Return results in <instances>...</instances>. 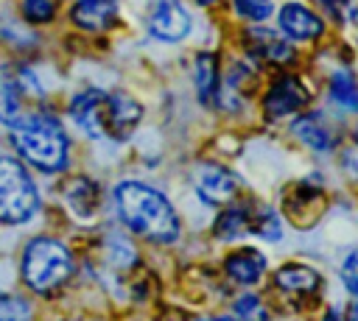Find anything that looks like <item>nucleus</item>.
<instances>
[{
	"label": "nucleus",
	"mask_w": 358,
	"mask_h": 321,
	"mask_svg": "<svg viewBox=\"0 0 358 321\" xmlns=\"http://www.w3.org/2000/svg\"><path fill=\"white\" fill-rule=\"evenodd\" d=\"M115 207L120 221L151 243H173L179 237V218L168 198L140 181H123L115 187Z\"/></svg>",
	"instance_id": "obj_1"
},
{
	"label": "nucleus",
	"mask_w": 358,
	"mask_h": 321,
	"mask_svg": "<svg viewBox=\"0 0 358 321\" xmlns=\"http://www.w3.org/2000/svg\"><path fill=\"white\" fill-rule=\"evenodd\" d=\"M11 142L25 162L45 173L64 170L67 165V134L50 114H20L11 123Z\"/></svg>",
	"instance_id": "obj_2"
},
{
	"label": "nucleus",
	"mask_w": 358,
	"mask_h": 321,
	"mask_svg": "<svg viewBox=\"0 0 358 321\" xmlns=\"http://www.w3.org/2000/svg\"><path fill=\"white\" fill-rule=\"evenodd\" d=\"M73 274L70 251L53 237H36L22 254V279L36 293H50L62 288Z\"/></svg>",
	"instance_id": "obj_3"
},
{
	"label": "nucleus",
	"mask_w": 358,
	"mask_h": 321,
	"mask_svg": "<svg viewBox=\"0 0 358 321\" xmlns=\"http://www.w3.org/2000/svg\"><path fill=\"white\" fill-rule=\"evenodd\" d=\"M39 207V193L22 162L0 156V223H25Z\"/></svg>",
	"instance_id": "obj_4"
},
{
	"label": "nucleus",
	"mask_w": 358,
	"mask_h": 321,
	"mask_svg": "<svg viewBox=\"0 0 358 321\" xmlns=\"http://www.w3.org/2000/svg\"><path fill=\"white\" fill-rule=\"evenodd\" d=\"M143 117V106L126 95V92H112V95H103V103H101V126H103V137H112V140H126L134 126L140 123Z\"/></svg>",
	"instance_id": "obj_5"
},
{
	"label": "nucleus",
	"mask_w": 358,
	"mask_h": 321,
	"mask_svg": "<svg viewBox=\"0 0 358 321\" xmlns=\"http://www.w3.org/2000/svg\"><path fill=\"white\" fill-rule=\"evenodd\" d=\"M145 22L148 31L162 42H179L190 33V14L179 0H151Z\"/></svg>",
	"instance_id": "obj_6"
},
{
	"label": "nucleus",
	"mask_w": 358,
	"mask_h": 321,
	"mask_svg": "<svg viewBox=\"0 0 358 321\" xmlns=\"http://www.w3.org/2000/svg\"><path fill=\"white\" fill-rule=\"evenodd\" d=\"M324 207H327L324 190L316 187V184H310V181H302V184H296V187L285 195V207H282V209H285V218H288L296 229H310V226L322 218Z\"/></svg>",
	"instance_id": "obj_7"
},
{
	"label": "nucleus",
	"mask_w": 358,
	"mask_h": 321,
	"mask_svg": "<svg viewBox=\"0 0 358 321\" xmlns=\"http://www.w3.org/2000/svg\"><path fill=\"white\" fill-rule=\"evenodd\" d=\"M308 100H310V92L296 75H280L268 87V92L263 98V109L268 117L277 120V117H288V114L299 112Z\"/></svg>",
	"instance_id": "obj_8"
},
{
	"label": "nucleus",
	"mask_w": 358,
	"mask_h": 321,
	"mask_svg": "<svg viewBox=\"0 0 358 321\" xmlns=\"http://www.w3.org/2000/svg\"><path fill=\"white\" fill-rule=\"evenodd\" d=\"M193 184H196V193L201 195V201L215 204V207L232 201V195H235V190H238L235 176H232L227 167L213 165V162H207V165H201V167L196 170Z\"/></svg>",
	"instance_id": "obj_9"
},
{
	"label": "nucleus",
	"mask_w": 358,
	"mask_h": 321,
	"mask_svg": "<svg viewBox=\"0 0 358 321\" xmlns=\"http://www.w3.org/2000/svg\"><path fill=\"white\" fill-rule=\"evenodd\" d=\"M280 28H282L285 36H291L296 42H310V39L322 36L324 22L308 6H302V3H285L280 8Z\"/></svg>",
	"instance_id": "obj_10"
},
{
	"label": "nucleus",
	"mask_w": 358,
	"mask_h": 321,
	"mask_svg": "<svg viewBox=\"0 0 358 321\" xmlns=\"http://www.w3.org/2000/svg\"><path fill=\"white\" fill-rule=\"evenodd\" d=\"M243 42H246V47L255 59H263V61H271V64H288L294 59L291 45L268 28H249L243 33Z\"/></svg>",
	"instance_id": "obj_11"
},
{
	"label": "nucleus",
	"mask_w": 358,
	"mask_h": 321,
	"mask_svg": "<svg viewBox=\"0 0 358 321\" xmlns=\"http://www.w3.org/2000/svg\"><path fill=\"white\" fill-rule=\"evenodd\" d=\"M70 20L84 31H106L117 20V0H78Z\"/></svg>",
	"instance_id": "obj_12"
},
{
	"label": "nucleus",
	"mask_w": 358,
	"mask_h": 321,
	"mask_svg": "<svg viewBox=\"0 0 358 321\" xmlns=\"http://www.w3.org/2000/svg\"><path fill=\"white\" fill-rule=\"evenodd\" d=\"M106 92L98 89H84L73 98L70 103V114L78 123V128H84L90 137H103V126H101V103H103Z\"/></svg>",
	"instance_id": "obj_13"
},
{
	"label": "nucleus",
	"mask_w": 358,
	"mask_h": 321,
	"mask_svg": "<svg viewBox=\"0 0 358 321\" xmlns=\"http://www.w3.org/2000/svg\"><path fill=\"white\" fill-rule=\"evenodd\" d=\"M64 201L70 204V209H73L78 218L90 221V218H95V212H98V207H101V190H98V184H95L92 179L76 176V179H70L67 187H64Z\"/></svg>",
	"instance_id": "obj_14"
},
{
	"label": "nucleus",
	"mask_w": 358,
	"mask_h": 321,
	"mask_svg": "<svg viewBox=\"0 0 358 321\" xmlns=\"http://www.w3.org/2000/svg\"><path fill=\"white\" fill-rule=\"evenodd\" d=\"M227 274L235 279V282H241V285H252V282H257L260 276H263V271H266V257L257 251V248H238V251H232L229 257H227Z\"/></svg>",
	"instance_id": "obj_15"
},
{
	"label": "nucleus",
	"mask_w": 358,
	"mask_h": 321,
	"mask_svg": "<svg viewBox=\"0 0 358 321\" xmlns=\"http://www.w3.org/2000/svg\"><path fill=\"white\" fill-rule=\"evenodd\" d=\"M291 128H294V134H296L308 148H313V151H330L333 142H336V137H333V131L327 128V123H324L319 114H313V112L296 117Z\"/></svg>",
	"instance_id": "obj_16"
},
{
	"label": "nucleus",
	"mask_w": 358,
	"mask_h": 321,
	"mask_svg": "<svg viewBox=\"0 0 358 321\" xmlns=\"http://www.w3.org/2000/svg\"><path fill=\"white\" fill-rule=\"evenodd\" d=\"M22 109V75L0 70V123H14Z\"/></svg>",
	"instance_id": "obj_17"
},
{
	"label": "nucleus",
	"mask_w": 358,
	"mask_h": 321,
	"mask_svg": "<svg viewBox=\"0 0 358 321\" xmlns=\"http://www.w3.org/2000/svg\"><path fill=\"white\" fill-rule=\"evenodd\" d=\"M193 81L201 103H213L218 92V59L213 53H199L193 64Z\"/></svg>",
	"instance_id": "obj_18"
},
{
	"label": "nucleus",
	"mask_w": 358,
	"mask_h": 321,
	"mask_svg": "<svg viewBox=\"0 0 358 321\" xmlns=\"http://www.w3.org/2000/svg\"><path fill=\"white\" fill-rule=\"evenodd\" d=\"M274 282L288 293H313L319 288V274L308 265H282L274 274Z\"/></svg>",
	"instance_id": "obj_19"
},
{
	"label": "nucleus",
	"mask_w": 358,
	"mask_h": 321,
	"mask_svg": "<svg viewBox=\"0 0 358 321\" xmlns=\"http://www.w3.org/2000/svg\"><path fill=\"white\" fill-rule=\"evenodd\" d=\"M330 100L344 112H358V81L352 73L338 70L330 78Z\"/></svg>",
	"instance_id": "obj_20"
},
{
	"label": "nucleus",
	"mask_w": 358,
	"mask_h": 321,
	"mask_svg": "<svg viewBox=\"0 0 358 321\" xmlns=\"http://www.w3.org/2000/svg\"><path fill=\"white\" fill-rule=\"evenodd\" d=\"M213 232H215V237H221V240H235V237L246 234V232H249V215H246V209H243V207L227 209V212L215 221Z\"/></svg>",
	"instance_id": "obj_21"
},
{
	"label": "nucleus",
	"mask_w": 358,
	"mask_h": 321,
	"mask_svg": "<svg viewBox=\"0 0 358 321\" xmlns=\"http://www.w3.org/2000/svg\"><path fill=\"white\" fill-rule=\"evenodd\" d=\"M249 232H255L263 240H280L282 237V221L274 209H260L255 218H249Z\"/></svg>",
	"instance_id": "obj_22"
},
{
	"label": "nucleus",
	"mask_w": 358,
	"mask_h": 321,
	"mask_svg": "<svg viewBox=\"0 0 358 321\" xmlns=\"http://www.w3.org/2000/svg\"><path fill=\"white\" fill-rule=\"evenodd\" d=\"M20 11L31 25H45L56 17V3L53 0H22Z\"/></svg>",
	"instance_id": "obj_23"
},
{
	"label": "nucleus",
	"mask_w": 358,
	"mask_h": 321,
	"mask_svg": "<svg viewBox=\"0 0 358 321\" xmlns=\"http://www.w3.org/2000/svg\"><path fill=\"white\" fill-rule=\"evenodd\" d=\"M34 310L25 299L0 293V321H31Z\"/></svg>",
	"instance_id": "obj_24"
},
{
	"label": "nucleus",
	"mask_w": 358,
	"mask_h": 321,
	"mask_svg": "<svg viewBox=\"0 0 358 321\" xmlns=\"http://www.w3.org/2000/svg\"><path fill=\"white\" fill-rule=\"evenodd\" d=\"M235 315H238V321H268L263 301L257 296H249V293L235 299Z\"/></svg>",
	"instance_id": "obj_25"
},
{
	"label": "nucleus",
	"mask_w": 358,
	"mask_h": 321,
	"mask_svg": "<svg viewBox=\"0 0 358 321\" xmlns=\"http://www.w3.org/2000/svg\"><path fill=\"white\" fill-rule=\"evenodd\" d=\"M232 6H235V11H238L243 20H249V22H263V20L271 17V11H274L271 0H232Z\"/></svg>",
	"instance_id": "obj_26"
},
{
	"label": "nucleus",
	"mask_w": 358,
	"mask_h": 321,
	"mask_svg": "<svg viewBox=\"0 0 358 321\" xmlns=\"http://www.w3.org/2000/svg\"><path fill=\"white\" fill-rule=\"evenodd\" d=\"M338 274H341L344 288H347L352 296H358V248L347 254V260L341 262V271H338Z\"/></svg>",
	"instance_id": "obj_27"
},
{
	"label": "nucleus",
	"mask_w": 358,
	"mask_h": 321,
	"mask_svg": "<svg viewBox=\"0 0 358 321\" xmlns=\"http://www.w3.org/2000/svg\"><path fill=\"white\" fill-rule=\"evenodd\" d=\"M319 3H322V6H324L330 14H333V17H338V11H341V6H344L347 0H319Z\"/></svg>",
	"instance_id": "obj_28"
},
{
	"label": "nucleus",
	"mask_w": 358,
	"mask_h": 321,
	"mask_svg": "<svg viewBox=\"0 0 358 321\" xmlns=\"http://www.w3.org/2000/svg\"><path fill=\"white\" fill-rule=\"evenodd\" d=\"M322 321H341V315H338V310H327V315Z\"/></svg>",
	"instance_id": "obj_29"
},
{
	"label": "nucleus",
	"mask_w": 358,
	"mask_h": 321,
	"mask_svg": "<svg viewBox=\"0 0 358 321\" xmlns=\"http://www.w3.org/2000/svg\"><path fill=\"white\" fill-rule=\"evenodd\" d=\"M350 321H358V301L350 307Z\"/></svg>",
	"instance_id": "obj_30"
},
{
	"label": "nucleus",
	"mask_w": 358,
	"mask_h": 321,
	"mask_svg": "<svg viewBox=\"0 0 358 321\" xmlns=\"http://www.w3.org/2000/svg\"><path fill=\"white\" fill-rule=\"evenodd\" d=\"M199 321H238V318H229V315H218V318H199Z\"/></svg>",
	"instance_id": "obj_31"
},
{
	"label": "nucleus",
	"mask_w": 358,
	"mask_h": 321,
	"mask_svg": "<svg viewBox=\"0 0 358 321\" xmlns=\"http://www.w3.org/2000/svg\"><path fill=\"white\" fill-rule=\"evenodd\" d=\"M350 20H352V25H355V28H358V6H355V8H352V11H350Z\"/></svg>",
	"instance_id": "obj_32"
},
{
	"label": "nucleus",
	"mask_w": 358,
	"mask_h": 321,
	"mask_svg": "<svg viewBox=\"0 0 358 321\" xmlns=\"http://www.w3.org/2000/svg\"><path fill=\"white\" fill-rule=\"evenodd\" d=\"M199 6H210V3H215V0H196Z\"/></svg>",
	"instance_id": "obj_33"
},
{
	"label": "nucleus",
	"mask_w": 358,
	"mask_h": 321,
	"mask_svg": "<svg viewBox=\"0 0 358 321\" xmlns=\"http://www.w3.org/2000/svg\"><path fill=\"white\" fill-rule=\"evenodd\" d=\"M355 140H358V126H355Z\"/></svg>",
	"instance_id": "obj_34"
}]
</instances>
